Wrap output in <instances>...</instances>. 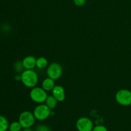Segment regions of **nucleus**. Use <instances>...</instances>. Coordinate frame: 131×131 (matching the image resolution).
<instances>
[{"label":"nucleus","instance_id":"1","mask_svg":"<svg viewBox=\"0 0 131 131\" xmlns=\"http://www.w3.org/2000/svg\"><path fill=\"white\" fill-rule=\"evenodd\" d=\"M20 80L26 87L33 88L38 83V74L33 69H25L20 74Z\"/></svg>","mask_w":131,"mask_h":131},{"label":"nucleus","instance_id":"2","mask_svg":"<svg viewBox=\"0 0 131 131\" xmlns=\"http://www.w3.org/2000/svg\"><path fill=\"white\" fill-rule=\"evenodd\" d=\"M35 117L33 113L25 110L21 113L19 117V122L23 128H28L31 127L35 123Z\"/></svg>","mask_w":131,"mask_h":131},{"label":"nucleus","instance_id":"3","mask_svg":"<svg viewBox=\"0 0 131 131\" xmlns=\"http://www.w3.org/2000/svg\"><path fill=\"white\" fill-rule=\"evenodd\" d=\"M30 98L34 102L37 104H43L46 102L47 95V92L42 87H35L30 91Z\"/></svg>","mask_w":131,"mask_h":131},{"label":"nucleus","instance_id":"4","mask_svg":"<svg viewBox=\"0 0 131 131\" xmlns=\"http://www.w3.org/2000/svg\"><path fill=\"white\" fill-rule=\"evenodd\" d=\"M33 113L36 119L43 121L48 118L51 115V109L46 104H40L35 108Z\"/></svg>","mask_w":131,"mask_h":131},{"label":"nucleus","instance_id":"5","mask_svg":"<svg viewBox=\"0 0 131 131\" xmlns=\"http://www.w3.org/2000/svg\"><path fill=\"white\" fill-rule=\"evenodd\" d=\"M115 100L120 105L129 106L131 105V91L125 89L119 90L115 95Z\"/></svg>","mask_w":131,"mask_h":131},{"label":"nucleus","instance_id":"6","mask_svg":"<svg viewBox=\"0 0 131 131\" xmlns=\"http://www.w3.org/2000/svg\"><path fill=\"white\" fill-rule=\"evenodd\" d=\"M63 73L62 66L58 62H52L47 68V74L48 77L53 80H58L61 77Z\"/></svg>","mask_w":131,"mask_h":131},{"label":"nucleus","instance_id":"7","mask_svg":"<svg viewBox=\"0 0 131 131\" xmlns=\"http://www.w3.org/2000/svg\"><path fill=\"white\" fill-rule=\"evenodd\" d=\"M76 128L78 131H92L93 123L92 119L87 117H81L76 121Z\"/></svg>","mask_w":131,"mask_h":131},{"label":"nucleus","instance_id":"8","mask_svg":"<svg viewBox=\"0 0 131 131\" xmlns=\"http://www.w3.org/2000/svg\"><path fill=\"white\" fill-rule=\"evenodd\" d=\"M52 95L58 101H63L65 99V92L64 88L61 86H55L52 90Z\"/></svg>","mask_w":131,"mask_h":131},{"label":"nucleus","instance_id":"9","mask_svg":"<svg viewBox=\"0 0 131 131\" xmlns=\"http://www.w3.org/2000/svg\"><path fill=\"white\" fill-rule=\"evenodd\" d=\"M23 67L25 69H33L36 66L37 63V59L34 56L32 55H28L24 58V59L22 61Z\"/></svg>","mask_w":131,"mask_h":131},{"label":"nucleus","instance_id":"10","mask_svg":"<svg viewBox=\"0 0 131 131\" xmlns=\"http://www.w3.org/2000/svg\"><path fill=\"white\" fill-rule=\"evenodd\" d=\"M55 86L54 80L47 77L45 78L42 83V87L47 92V91H51L53 89Z\"/></svg>","mask_w":131,"mask_h":131},{"label":"nucleus","instance_id":"11","mask_svg":"<svg viewBox=\"0 0 131 131\" xmlns=\"http://www.w3.org/2000/svg\"><path fill=\"white\" fill-rule=\"evenodd\" d=\"M57 103L58 101L52 95H49V96H47L46 100V104L51 109H54L57 105Z\"/></svg>","mask_w":131,"mask_h":131},{"label":"nucleus","instance_id":"12","mask_svg":"<svg viewBox=\"0 0 131 131\" xmlns=\"http://www.w3.org/2000/svg\"><path fill=\"white\" fill-rule=\"evenodd\" d=\"M9 123L6 117L0 115V131H6L8 130Z\"/></svg>","mask_w":131,"mask_h":131},{"label":"nucleus","instance_id":"13","mask_svg":"<svg viewBox=\"0 0 131 131\" xmlns=\"http://www.w3.org/2000/svg\"><path fill=\"white\" fill-rule=\"evenodd\" d=\"M36 66L39 69H44L48 66V61L45 57H40L37 59Z\"/></svg>","mask_w":131,"mask_h":131},{"label":"nucleus","instance_id":"14","mask_svg":"<svg viewBox=\"0 0 131 131\" xmlns=\"http://www.w3.org/2000/svg\"><path fill=\"white\" fill-rule=\"evenodd\" d=\"M23 129L21 125L18 121H13L9 125L8 130L10 131H20Z\"/></svg>","mask_w":131,"mask_h":131},{"label":"nucleus","instance_id":"15","mask_svg":"<svg viewBox=\"0 0 131 131\" xmlns=\"http://www.w3.org/2000/svg\"><path fill=\"white\" fill-rule=\"evenodd\" d=\"M14 68H15V69L18 72H20V71H23V69H24V67H23V63H22V62H15V65H14ZM23 72V71H22Z\"/></svg>","mask_w":131,"mask_h":131},{"label":"nucleus","instance_id":"16","mask_svg":"<svg viewBox=\"0 0 131 131\" xmlns=\"http://www.w3.org/2000/svg\"><path fill=\"white\" fill-rule=\"evenodd\" d=\"M92 131H108V130L105 126L102 125H99L95 127H93Z\"/></svg>","mask_w":131,"mask_h":131},{"label":"nucleus","instance_id":"17","mask_svg":"<svg viewBox=\"0 0 131 131\" xmlns=\"http://www.w3.org/2000/svg\"><path fill=\"white\" fill-rule=\"evenodd\" d=\"M36 131H51L49 128L47 126L44 125H38L36 128Z\"/></svg>","mask_w":131,"mask_h":131},{"label":"nucleus","instance_id":"18","mask_svg":"<svg viewBox=\"0 0 131 131\" xmlns=\"http://www.w3.org/2000/svg\"><path fill=\"white\" fill-rule=\"evenodd\" d=\"M73 2L76 6H82L85 4L86 0H73Z\"/></svg>","mask_w":131,"mask_h":131},{"label":"nucleus","instance_id":"19","mask_svg":"<svg viewBox=\"0 0 131 131\" xmlns=\"http://www.w3.org/2000/svg\"><path fill=\"white\" fill-rule=\"evenodd\" d=\"M20 131H33L30 128H23Z\"/></svg>","mask_w":131,"mask_h":131},{"label":"nucleus","instance_id":"20","mask_svg":"<svg viewBox=\"0 0 131 131\" xmlns=\"http://www.w3.org/2000/svg\"><path fill=\"white\" fill-rule=\"evenodd\" d=\"M6 131H10V130H6Z\"/></svg>","mask_w":131,"mask_h":131}]
</instances>
